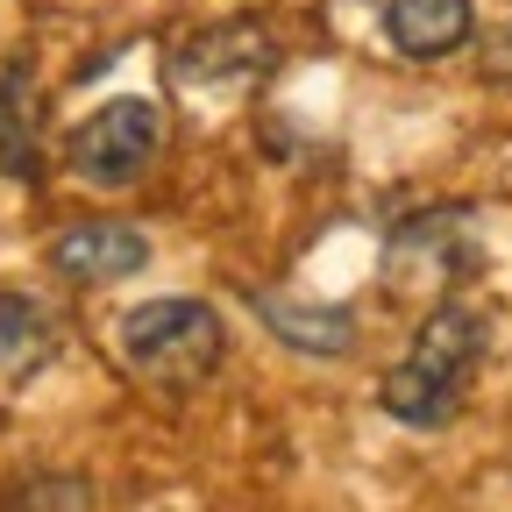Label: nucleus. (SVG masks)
Wrapping results in <instances>:
<instances>
[{"instance_id":"obj_12","label":"nucleus","mask_w":512,"mask_h":512,"mask_svg":"<svg viewBox=\"0 0 512 512\" xmlns=\"http://www.w3.org/2000/svg\"><path fill=\"white\" fill-rule=\"evenodd\" d=\"M484 79L512 93V29H498V36L484 43Z\"/></svg>"},{"instance_id":"obj_11","label":"nucleus","mask_w":512,"mask_h":512,"mask_svg":"<svg viewBox=\"0 0 512 512\" xmlns=\"http://www.w3.org/2000/svg\"><path fill=\"white\" fill-rule=\"evenodd\" d=\"M29 498H15V512H93V491L79 477H57V484H22Z\"/></svg>"},{"instance_id":"obj_2","label":"nucleus","mask_w":512,"mask_h":512,"mask_svg":"<svg viewBox=\"0 0 512 512\" xmlns=\"http://www.w3.org/2000/svg\"><path fill=\"white\" fill-rule=\"evenodd\" d=\"M228 335H221V313L207 299H150L136 313H121V356L136 377L164 384V392H192L207 384L221 363Z\"/></svg>"},{"instance_id":"obj_7","label":"nucleus","mask_w":512,"mask_h":512,"mask_svg":"<svg viewBox=\"0 0 512 512\" xmlns=\"http://www.w3.org/2000/svg\"><path fill=\"white\" fill-rule=\"evenodd\" d=\"M377 22H384V36H392V50L413 57V64L456 57L470 43V29H477L470 0H377Z\"/></svg>"},{"instance_id":"obj_4","label":"nucleus","mask_w":512,"mask_h":512,"mask_svg":"<svg viewBox=\"0 0 512 512\" xmlns=\"http://www.w3.org/2000/svg\"><path fill=\"white\" fill-rule=\"evenodd\" d=\"M164 150V114L150 100H107L100 114H86L64 143V164L72 178L114 192V185H136L150 171V157Z\"/></svg>"},{"instance_id":"obj_10","label":"nucleus","mask_w":512,"mask_h":512,"mask_svg":"<svg viewBox=\"0 0 512 512\" xmlns=\"http://www.w3.org/2000/svg\"><path fill=\"white\" fill-rule=\"evenodd\" d=\"M57 349V313L36 292H0V370H36Z\"/></svg>"},{"instance_id":"obj_1","label":"nucleus","mask_w":512,"mask_h":512,"mask_svg":"<svg viewBox=\"0 0 512 512\" xmlns=\"http://www.w3.org/2000/svg\"><path fill=\"white\" fill-rule=\"evenodd\" d=\"M477 356H484V320H477L470 306H456V299H441V306L420 320L406 363L384 370L377 406L392 413V420H406V427H441V420H456Z\"/></svg>"},{"instance_id":"obj_3","label":"nucleus","mask_w":512,"mask_h":512,"mask_svg":"<svg viewBox=\"0 0 512 512\" xmlns=\"http://www.w3.org/2000/svg\"><path fill=\"white\" fill-rule=\"evenodd\" d=\"M477 271V221L463 207H434V214H413L392 249H384V292L392 299H448L463 278Z\"/></svg>"},{"instance_id":"obj_6","label":"nucleus","mask_w":512,"mask_h":512,"mask_svg":"<svg viewBox=\"0 0 512 512\" xmlns=\"http://www.w3.org/2000/svg\"><path fill=\"white\" fill-rule=\"evenodd\" d=\"M143 264H150V242L128 221H79L50 242V271L72 285H114V278H136Z\"/></svg>"},{"instance_id":"obj_9","label":"nucleus","mask_w":512,"mask_h":512,"mask_svg":"<svg viewBox=\"0 0 512 512\" xmlns=\"http://www.w3.org/2000/svg\"><path fill=\"white\" fill-rule=\"evenodd\" d=\"M256 320L306 356H349L356 349L349 306H306V299H285V292H256Z\"/></svg>"},{"instance_id":"obj_8","label":"nucleus","mask_w":512,"mask_h":512,"mask_svg":"<svg viewBox=\"0 0 512 512\" xmlns=\"http://www.w3.org/2000/svg\"><path fill=\"white\" fill-rule=\"evenodd\" d=\"M0 171L8 178H36L43 171V107H36L29 57L0 64Z\"/></svg>"},{"instance_id":"obj_5","label":"nucleus","mask_w":512,"mask_h":512,"mask_svg":"<svg viewBox=\"0 0 512 512\" xmlns=\"http://www.w3.org/2000/svg\"><path fill=\"white\" fill-rule=\"evenodd\" d=\"M271 64H278V43L256 22H221V29H200L171 57V79L178 86H256V79H271Z\"/></svg>"}]
</instances>
